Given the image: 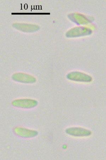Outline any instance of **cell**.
<instances>
[{
	"mask_svg": "<svg viewBox=\"0 0 106 160\" xmlns=\"http://www.w3.org/2000/svg\"><path fill=\"white\" fill-rule=\"evenodd\" d=\"M66 132L68 135L76 137H83L91 135V132L86 129L79 127H72L67 128Z\"/></svg>",
	"mask_w": 106,
	"mask_h": 160,
	"instance_id": "1",
	"label": "cell"
},
{
	"mask_svg": "<svg viewBox=\"0 0 106 160\" xmlns=\"http://www.w3.org/2000/svg\"><path fill=\"white\" fill-rule=\"evenodd\" d=\"M13 106L17 107L31 109L37 106L38 102L35 100L30 99H21L16 100L13 102Z\"/></svg>",
	"mask_w": 106,
	"mask_h": 160,
	"instance_id": "2",
	"label": "cell"
},
{
	"mask_svg": "<svg viewBox=\"0 0 106 160\" xmlns=\"http://www.w3.org/2000/svg\"><path fill=\"white\" fill-rule=\"evenodd\" d=\"M14 131L17 135L21 137L26 138L35 137L37 136L38 133L37 131L21 127L15 128Z\"/></svg>",
	"mask_w": 106,
	"mask_h": 160,
	"instance_id": "3",
	"label": "cell"
}]
</instances>
